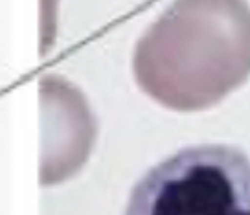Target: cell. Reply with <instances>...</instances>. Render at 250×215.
<instances>
[{"mask_svg": "<svg viewBox=\"0 0 250 215\" xmlns=\"http://www.w3.org/2000/svg\"><path fill=\"white\" fill-rule=\"evenodd\" d=\"M41 184L54 186L85 166L96 140V120L85 96L61 76L41 79Z\"/></svg>", "mask_w": 250, "mask_h": 215, "instance_id": "3957f363", "label": "cell"}, {"mask_svg": "<svg viewBox=\"0 0 250 215\" xmlns=\"http://www.w3.org/2000/svg\"><path fill=\"white\" fill-rule=\"evenodd\" d=\"M133 72L166 108L217 105L250 77L247 0H175L136 43Z\"/></svg>", "mask_w": 250, "mask_h": 215, "instance_id": "6da1fadb", "label": "cell"}, {"mask_svg": "<svg viewBox=\"0 0 250 215\" xmlns=\"http://www.w3.org/2000/svg\"><path fill=\"white\" fill-rule=\"evenodd\" d=\"M125 215H250V156L227 146L186 147L136 182Z\"/></svg>", "mask_w": 250, "mask_h": 215, "instance_id": "7a4b0ae2", "label": "cell"}]
</instances>
